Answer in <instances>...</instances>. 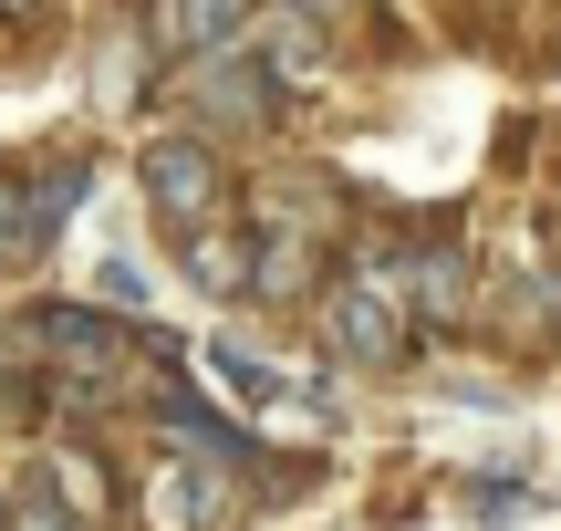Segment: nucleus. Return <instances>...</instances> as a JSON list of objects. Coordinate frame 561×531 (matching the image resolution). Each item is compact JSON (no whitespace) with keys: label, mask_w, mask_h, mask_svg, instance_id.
Here are the masks:
<instances>
[{"label":"nucleus","mask_w":561,"mask_h":531,"mask_svg":"<svg viewBox=\"0 0 561 531\" xmlns=\"http://www.w3.org/2000/svg\"><path fill=\"white\" fill-rule=\"evenodd\" d=\"M136 178H146V208H157V219H178V229H208V219H219V199H229L219 146H198V136H157Z\"/></svg>","instance_id":"obj_2"},{"label":"nucleus","mask_w":561,"mask_h":531,"mask_svg":"<svg viewBox=\"0 0 561 531\" xmlns=\"http://www.w3.org/2000/svg\"><path fill=\"white\" fill-rule=\"evenodd\" d=\"M250 11H261V0H178V42L187 53H240V32H250Z\"/></svg>","instance_id":"obj_9"},{"label":"nucleus","mask_w":561,"mask_h":531,"mask_svg":"<svg viewBox=\"0 0 561 531\" xmlns=\"http://www.w3.org/2000/svg\"><path fill=\"white\" fill-rule=\"evenodd\" d=\"M208 365H219V375H229V396H250V407H261V396H280V375H271L250 344H208Z\"/></svg>","instance_id":"obj_12"},{"label":"nucleus","mask_w":561,"mask_h":531,"mask_svg":"<svg viewBox=\"0 0 561 531\" xmlns=\"http://www.w3.org/2000/svg\"><path fill=\"white\" fill-rule=\"evenodd\" d=\"M0 511H11V490H0Z\"/></svg>","instance_id":"obj_17"},{"label":"nucleus","mask_w":561,"mask_h":531,"mask_svg":"<svg viewBox=\"0 0 561 531\" xmlns=\"http://www.w3.org/2000/svg\"><path fill=\"white\" fill-rule=\"evenodd\" d=\"M83 188V167H42V178H0V261H42L62 240V199Z\"/></svg>","instance_id":"obj_3"},{"label":"nucleus","mask_w":561,"mask_h":531,"mask_svg":"<svg viewBox=\"0 0 561 531\" xmlns=\"http://www.w3.org/2000/svg\"><path fill=\"white\" fill-rule=\"evenodd\" d=\"M157 521H167V531H208V521H219V470L167 459V470H157Z\"/></svg>","instance_id":"obj_6"},{"label":"nucleus","mask_w":561,"mask_h":531,"mask_svg":"<svg viewBox=\"0 0 561 531\" xmlns=\"http://www.w3.org/2000/svg\"><path fill=\"white\" fill-rule=\"evenodd\" d=\"M94 83H104V94H136V32H115V42H104V63H94Z\"/></svg>","instance_id":"obj_14"},{"label":"nucleus","mask_w":561,"mask_h":531,"mask_svg":"<svg viewBox=\"0 0 561 531\" xmlns=\"http://www.w3.org/2000/svg\"><path fill=\"white\" fill-rule=\"evenodd\" d=\"M157 428L178 438V449H208V470H250V459H261V449H250V428H229V417L198 407V396H167Z\"/></svg>","instance_id":"obj_5"},{"label":"nucleus","mask_w":561,"mask_h":531,"mask_svg":"<svg viewBox=\"0 0 561 531\" xmlns=\"http://www.w3.org/2000/svg\"><path fill=\"white\" fill-rule=\"evenodd\" d=\"M322 344H333V365L396 375V365H405V344H416V313H405L396 271H354V282L322 292Z\"/></svg>","instance_id":"obj_1"},{"label":"nucleus","mask_w":561,"mask_h":531,"mask_svg":"<svg viewBox=\"0 0 561 531\" xmlns=\"http://www.w3.org/2000/svg\"><path fill=\"white\" fill-rule=\"evenodd\" d=\"M291 11H312V21H343V11H354V0H291Z\"/></svg>","instance_id":"obj_15"},{"label":"nucleus","mask_w":561,"mask_h":531,"mask_svg":"<svg viewBox=\"0 0 561 531\" xmlns=\"http://www.w3.org/2000/svg\"><path fill=\"white\" fill-rule=\"evenodd\" d=\"M32 11H42V0H0V21H32Z\"/></svg>","instance_id":"obj_16"},{"label":"nucleus","mask_w":561,"mask_h":531,"mask_svg":"<svg viewBox=\"0 0 561 531\" xmlns=\"http://www.w3.org/2000/svg\"><path fill=\"white\" fill-rule=\"evenodd\" d=\"M0 531H94V521H83L73 500L53 490V479H21V490H11V511H0Z\"/></svg>","instance_id":"obj_11"},{"label":"nucleus","mask_w":561,"mask_h":531,"mask_svg":"<svg viewBox=\"0 0 561 531\" xmlns=\"http://www.w3.org/2000/svg\"><path fill=\"white\" fill-rule=\"evenodd\" d=\"M240 53L261 63L271 83H312V74H322V21H312V11H291V0H280V11H250Z\"/></svg>","instance_id":"obj_4"},{"label":"nucleus","mask_w":561,"mask_h":531,"mask_svg":"<svg viewBox=\"0 0 561 531\" xmlns=\"http://www.w3.org/2000/svg\"><path fill=\"white\" fill-rule=\"evenodd\" d=\"M178 240H187V282H208V292H250V250L229 240L219 219H208V229H178Z\"/></svg>","instance_id":"obj_10"},{"label":"nucleus","mask_w":561,"mask_h":531,"mask_svg":"<svg viewBox=\"0 0 561 531\" xmlns=\"http://www.w3.org/2000/svg\"><path fill=\"white\" fill-rule=\"evenodd\" d=\"M405 282H416L405 313H426V324H458V313H468V261H458V250H416Z\"/></svg>","instance_id":"obj_7"},{"label":"nucleus","mask_w":561,"mask_h":531,"mask_svg":"<svg viewBox=\"0 0 561 531\" xmlns=\"http://www.w3.org/2000/svg\"><path fill=\"white\" fill-rule=\"evenodd\" d=\"M94 292H104L115 313H136V303H146V271L125 261V250H104V261H94Z\"/></svg>","instance_id":"obj_13"},{"label":"nucleus","mask_w":561,"mask_h":531,"mask_svg":"<svg viewBox=\"0 0 561 531\" xmlns=\"http://www.w3.org/2000/svg\"><path fill=\"white\" fill-rule=\"evenodd\" d=\"M198 94H208V115H219V125H250V115H271V83L250 74L240 53H208V63H198Z\"/></svg>","instance_id":"obj_8"}]
</instances>
